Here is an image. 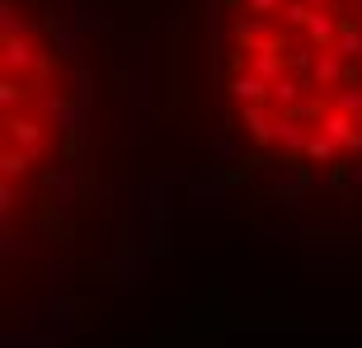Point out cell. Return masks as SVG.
<instances>
[{"mask_svg": "<svg viewBox=\"0 0 362 348\" xmlns=\"http://www.w3.org/2000/svg\"><path fill=\"white\" fill-rule=\"evenodd\" d=\"M216 118L287 202L362 198V0H212Z\"/></svg>", "mask_w": 362, "mask_h": 348, "instance_id": "cell-1", "label": "cell"}]
</instances>
